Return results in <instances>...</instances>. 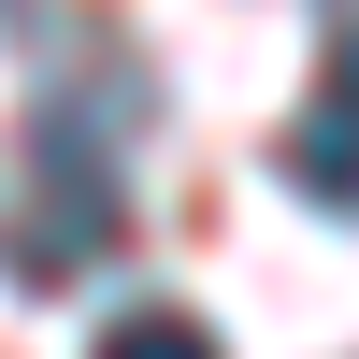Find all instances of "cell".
I'll return each instance as SVG.
<instances>
[{
	"label": "cell",
	"mask_w": 359,
	"mask_h": 359,
	"mask_svg": "<svg viewBox=\"0 0 359 359\" xmlns=\"http://www.w3.org/2000/svg\"><path fill=\"white\" fill-rule=\"evenodd\" d=\"M130 230V130L101 115H29V216H15V287H72Z\"/></svg>",
	"instance_id": "1"
},
{
	"label": "cell",
	"mask_w": 359,
	"mask_h": 359,
	"mask_svg": "<svg viewBox=\"0 0 359 359\" xmlns=\"http://www.w3.org/2000/svg\"><path fill=\"white\" fill-rule=\"evenodd\" d=\"M86 359H216V331H201L187 302H130V316H115Z\"/></svg>",
	"instance_id": "3"
},
{
	"label": "cell",
	"mask_w": 359,
	"mask_h": 359,
	"mask_svg": "<svg viewBox=\"0 0 359 359\" xmlns=\"http://www.w3.org/2000/svg\"><path fill=\"white\" fill-rule=\"evenodd\" d=\"M273 172L316 201V216H359V29H331V57H316V101L287 115Z\"/></svg>",
	"instance_id": "2"
}]
</instances>
